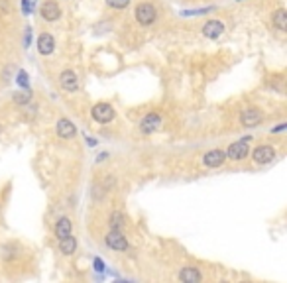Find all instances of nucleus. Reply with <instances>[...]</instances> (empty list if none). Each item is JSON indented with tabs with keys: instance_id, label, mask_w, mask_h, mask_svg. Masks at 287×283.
Here are the masks:
<instances>
[{
	"instance_id": "nucleus-9",
	"label": "nucleus",
	"mask_w": 287,
	"mask_h": 283,
	"mask_svg": "<svg viewBox=\"0 0 287 283\" xmlns=\"http://www.w3.org/2000/svg\"><path fill=\"white\" fill-rule=\"evenodd\" d=\"M40 14H42V18L46 22H56V20L61 18V8H59V4L56 0H48V2L42 4Z\"/></svg>"
},
{
	"instance_id": "nucleus-5",
	"label": "nucleus",
	"mask_w": 287,
	"mask_h": 283,
	"mask_svg": "<svg viewBox=\"0 0 287 283\" xmlns=\"http://www.w3.org/2000/svg\"><path fill=\"white\" fill-rule=\"evenodd\" d=\"M240 122H242L244 128H256L264 122V113L258 107H250L240 114Z\"/></svg>"
},
{
	"instance_id": "nucleus-27",
	"label": "nucleus",
	"mask_w": 287,
	"mask_h": 283,
	"mask_svg": "<svg viewBox=\"0 0 287 283\" xmlns=\"http://www.w3.org/2000/svg\"><path fill=\"white\" fill-rule=\"evenodd\" d=\"M87 142H89V146H97V140H95V138H89Z\"/></svg>"
},
{
	"instance_id": "nucleus-3",
	"label": "nucleus",
	"mask_w": 287,
	"mask_h": 283,
	"mask_svg": "<svg viewBox=\"0 0 287 283\" xmlns=\"http://www.w3.org/2000/svg\"><path fill=\"white\" fill-rule=\"evenodd\" d=\"M91 116H93V120L99 122V124H109V122L115 120L116 111L109 103H99V105H95V107L91 109Z\"/></svg>"
},
{
	"instance_id": "nucleus-8",
	"label": "nucleus",
	"mask_w": 287,
	"mask_h": 283,
	"mask_svg": "<svg viewBox=\"0 0 287 283\" xmlns=\"http://www.w3.org/2000/svg\"><path fill=\"white\" fill-rule=\"evenodd\" d=\"M59 85H61L63 91L75 93V91L79 89V79H77V75H75L71 69H65V71H61V75H59Z\"/></svg>"
},
{
	"instance_id": "nucleus-22",
	"label": "nucleus",
	"mask_w": 287,
	"mask_h": 283,
	"mask_svg": "<svg viewBox=\"0 0 287 283\" xmlns=\"http://www.w3.org/2000/svg\"><path fill=\"white\" fill-rule=\"evenodd\" d=\"M16 81H18V85H20L22 89H30V81H28L26 71H20V73H18V77H16Z\"/></svg>"
},
{
	"instance_id": "nucleus-16",
	"label": "nucleus",
	"mask_w": 287,
	"mask_h": 283,
	"mask_svg": "<svg viewBox=\"0 0 287 283\" xmlns=\"http://www.w3.org/2000/svg\"><path fill=\"white\" fill-rule=\"evenodd\" d=\"M272 26H274L278 32H286L287 30V12L284 8H280V10H276V12L272 14Z\"/></svg>"
},
{
	"instance_id": "nucleus-2",
	"label": "nucleus",
	"mask_w": 287,
	"mask_h": 283,
	"mask_svg": "<svg viewBox=\"0 0 287 283\" xmlns=\"http://www.w3.org/2000/svg\"><path fill=\"white\" fill-rule=\"evenodd\" d=\"M276 148H272V146H268V144H264V146H258V148H254L252 150V162L256 164V166H268V164H272L274 160H276Z\"/></svg>"
},
{
	"instance_id": "nucleus-23",
	"label": "nucleus",
	"mask_w": 287,
	"mask_h": 283,
	"mask_svg": "<svg viewBox=\"0 0 287 283\" xmlns=\"http://www.w3.org/2000/svg\"><path fill=\"white\" fill-rule=\"evenodd\" d=\"M10 10H12L10 2H8V0H0V12H4V14H10Z\"/></svg>"
},
{
	"instance_id": "nucleus-7",
	"label": "nucleus",
	"mask_w": 287,
	"mask_h": 283,
	"mask_svg": "<svg viewBox=\"0 0 287 283\" xmlns=\"http://www.w3.org/2000/svg\"><path fill=\"white\" fill-rule=\"evenodd\" d=\"M160 128H162V116L158 113L146 114V116L140 120V130H142V134H146V136L156 134Z\"/></svg>"
},
{
	"instance_id": "nucleus-14",
	"label": "nucleus",
	"mask_w": 287,
	"mask_h": 283,
	"mask_svg": "<svg viewBox=\"0 0 287 283\" xmlns=\"http://www.w3.org/2000/svg\"><path fill=\"white\" fill-rule=\"evenodd\" d=\"M59 252L63 256H73L77 252V238L73 234H67L65 238H59Z\"/></svg>"
},
{
	"instance_id": "nucleus-20",
	"label": "nucleus",
	"mask_w": 287,
	"mask_h": 283,
	"mask_svg": "<svg viewBox=\"0 0 287 283\" xmlns=\"http://www.w3.org/2000/svg\"><path fill=\"white\" fill-rule=\"evenodd\" d=\"M14 103L16 105H20V107H24V105H28L30 101H32V93H30V89H24V91H18V93H14Z\"/></svg>"
},
{
	"instance_id": "nucleus-25",
	"label": "nucleus",
	"mask_w": 287,
	"mask_h": 283,
	"mask_svg": "<svg viewBox=\"0 0 287 283\" xmlns=\"http://www.w3.org/2000/svg\"><path fill=\"white\" fill-rule=\"evenodd\" d=\"M286 122H282V124H278V126H276V128H272V134H278V132H284V130H286Z\"/></svg>"
},
{
	"instance_id": "nucleus-1",
	"label": "nucleus",
	"mask_w": 287,
	"mask_h": 283,
	"mask_svg": "<svg viewBox=\"0 0 287 283\" xmlns=\"http://www.w3.org/2000/svg\"><path fill=\"white\" fill-rule=\"evenodd\" d=\"M134 16L140 26H152L158 20V10L152 2H140L134 10Z\"/></svg>"
},
{
	"instance_id": "nucleus-17",
	"label": "nucleus",
	"mask_w": 287,
	"mask_h": 283,
	"mask_svg": "<svg viewBox=\"0 0 287 283\" xmlns=\"http://www.w3.org/2000/svg\"><path fill=\"white\" fill-rule=\"evenodd\" d=\"M73 232V223H71V219L69 217H61L57 223H56V236L59 238H65L67 234H71Z\"/></svg>"
},
{
	"instance_id": "nucleus-6",
	"label": "nucleus",
	"mask_w": 287,
	"mask_h": 283,
	"mask_svg": "<svg viewBox=\"0 0 287 283\" xmlns=\"http://www.w3.org/2000/svg\"><path fill=\"white\" fill-rule=\"evenodd\" d=\"M105 244L115 250V252H126L128 250V240L126 236L122 234V230H111L107 236H105Z\"/></svg>"
},
{
	"instance_id": "nucleus-11",
	"label": "nucleus",
	"mask_w": 287,
	"mask_h": 283,
	"mask_svg": "<svg viewBox=\"0 0 287 283\" xmlns=\"http://www.w3.org/2000/svg\"><path fill=\"white\" fill-rule=\"evenodd\" d=\"M56 132H57V136L61 140H71V138L77 136V126L69 118H61V120H57Z\"/></svg>"
},
{
	"instance_id": "nucleus-19",
	"label": "nucleus",
	"mask_w": 287,
	"mask_h": 283,
	"mask_svg": "<svg viewBox=\"0 0 287 283\" xmlns=\"http://www.w3.org/2000/svg\"><path fill=\"white\" fill-rule=\"evenodd\" d=\"M109 225H111V230H124L126 226V221H124V215L115 211L111 217H109Z\"/></svg>"
},
{
	"instance_id": "nucleus-21",
	"label": "nucleus",
	"mask_w": 287,
	"mask_h": 283,
	"mask_svg": "<svg viewBox=\"0 0 287 283\" xmlns=\"http://www.w3.org/2000/svg\"><path fill=\"white\" fill-rule=\"evenodd\" d=\"M107 4L115 10H124V8L130 6V0H107Z\"/></svg>"
},
{
	"instance_id": "nucleus-18",
	"label": "nucleus",
	"mask_w": 287,
	"mask_h": 283,
	"mask_svg": "<svg viewBox=\"0 0 287 283\" xmlns=\"http://www.w3.org/2000/svg\"><path fill=\"white\" fill-rule=\"evenodd\" d=\"M18 256H20V246H18L16 242H6V244L2 246V260L12 262V260H16Z\"/></svg>"
},
{
	"instance_id": "nucleus-12",
	"label": "nucleus",
	"mask_w": 287,
	"mask_h": 283,
	"mask_svg": "<svg viewBox=\"0 0 287 283\" xmlns=\"http://www.w3.org/2000/svg\"><path fill=\"white\" fill-rule=\"evenodd\" d=\"M225 34V24L221 20H209L205 26H203V36L209 38V40H217Z\"/></svg>"
},
{
	"instance_id": "nucleus-15",
	"label": "nucleus",
	"mask_w": 287,
	"mask_h": 283,
	"mask_svg": "<svg viewBox=\"0 0 287 283\" xmlns=\"http://www.w3.org/2000/svg\"><path fill=\"white\" fill-rule=\"evenodd\" d=\"M201 280H203V274L193 266H187L179 272V282L183 283H199Z\"/></svg>"
},
{
	"instance_id": "nucleus-13",
	"label": "nucleus",
	"mask_w": 287,
	"mask_h": 283,
	"mask_svg": "<svg viewBox=\"0 0 287 283\" xmlns=\"http://www.w3.org/2000/svg\"><path fill=\"white\" fill-rule=\"evenodd\" d=\"M56 50V40L52 34H42L38 38V54L40 56H52Z\"/></svg>"
},
{
	"instance_id": "nucleus-24",
	"label": "nucleus",
	"mask_w": 287,
	"mask_h": 283,
	"mask_svg": "<svg viewBox=\"0 0 287 283\" xmlns=\"http://www.w3.org/2000/svg\"><path fill=\"white\" fill-rule=\"evenodd\" d=\"M93 264H95V270H97V272H105V262H103L101 258H95Z\"/></svg>"
},
{
	"instance_id": "nucleus-10",
	"label": "nucleus",
	"mask_w": 287,
	"mask_h": 283,
	"mask_svg": "<svg viewBox=\"0 0 287 283\" xmlns=\"http://www.w3.org/2000/svg\"><path fill=\"white\" fill-rule=\"evenodd\" d=\"M227 162V154L223 150H211L203 156V164L209 168V170H215V168H221L223 164Z\"/></svg>"
},
{
	"instance_id": "nucleus-28",
	"label": "nucleus",
	"mask_w": 287,
	"mask_h": 283,
	"mask_svg": "<svg viewBox=\"0 0 287 283\" xmlns=\"http://www.w3.org/2000/svg\"><path fill=\"white\" fill-rule=\"evenodd\" d=\"M0 132H2V126H0Z\"/></svg>"
},
{
	"instance_id": "nucleus-26",
	"label": "nucleus",
	"mask_w": 287,
	"mask_h": 283,
	"mask_svg": "<svg viewBox=\"0 0 287 283\" xmlns=\"http://www.w3.org/2000/svg\"><path fill=\"white\" fill-rule=\"evenodd\" d=\"M30 36H32V30L28 28V30H26V42H24V44H26V48L30 46Z\"/></svg>"
},
{
	"instance_id": "nucleus-4",
	"label": "nucleus",
	"mask_w": 287,
	"mask_h": 283,
	"mask_svg": "<svg viewBox=\"0 0 287 283\" xmlns=\"http://www.w3.org/2000/svg\"><path fill=\"white\" fill-rule=\"evenodd\" d=\"M248 142L250 138H244V140H238V142H232L227 150V160H232V162H242L246 156H248Z\"/></svg>"
}]
</instances>
